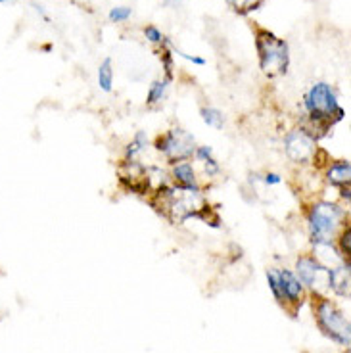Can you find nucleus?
<instances>
[{
    "instance_id": "nucleus-14",
    "label": "nucleus",
    "mask_w": 351,
    "mask_h": 353,
    "mask_svg": "<svg viewBox=\"0 0 351 353\" xmlns=\"http://www.w3.org/2000/svg\"><path fill=\"white\" fill-rule=\"evenodd\" d=\"M146 144H148V137H146V132L144 131L137 132V134H134V139L129 142L127 150H125V158H127V161H137L139 154L146 148Z\"/></svg>"
},
{
    "instance_id": "nucleus-25",
    "label": "nucleus",
    "mask_w": 351,
    "mask_h": 353,
    "mask_svg": "<svg viewBox=\"0 0 351 353\" xmlns=\"http://www.w3.org/2000/svg\"><path fill=\"white\" fill-rule=\"evenodd\" d=\"M340 192H342V198L345 200V203H350L351 196H350V185L340 186Z\"/></svg>"
},
{
    "instance_id": "nucleus-26",
    "label": "nucleus",
    "mask_w": 351,
    "mask_h": 353,
    "mask_svg": "<svg viewBox=\"0 0 351 353\" xmlns=\"http://www.w3.org/2000/svg\"><path fill=\"white\" fill-rule=\"evenodd\" d=\"M0 2H6V0H0Z\"/></svg>"
},
{
    "instance_id": "nucleus-11",
    "label": "nucleus",
    "mask_w": 351,
    "mask_h": 353,
    "mask_svg": "<svg viewBox=\"0 0 351 353\" xmlns=\"http://www.w3.org/2000/svg\"><path fill=\"white\" fill-rule=\"evenodd\" d=\"M171 176L177 183V186H196V171H194L192 163L190 161H179L171 169Z\"/></svg>"
},
{
    "instance_id": "nucleus-16",
    "label": "nucleus",
    "mask_w": 351,
    "mask_h": 353,
    "mask_svg": "<svg viewBox=\"0 0 351 353\" xmlns=\"http://www.w3.org/2000/svg\"><path fill=\"white\" fill-rule=\"evenodd\" d=\"M263 2L265 0H227L228 6L234 10L237 14H242V16H246L250 12L259 10V6H261Z\"/></svg>"
},
{
    "instance_id": "nucleus-10",
    "label": "nucleus",
    "mask_w": 351,
    "mask_h": 353,
    "mask_svg": "<svg viewBox=\"0 0 351 353\" xmlns=\"http://www.w3.org/2000/svg\"><path fill=\"white\" fill-rule=\"evenodd\" d=\"M326 181L332 186H343L351 183V163L348 159H340L326 169Z\"/></svg>"
},
{
    "instance_id": "nucleus-8",
    "label": "nucleus",
    "mask_w": 351,
    "mask_h": 353,
    "mask_svg": "<svg viewBox=\"0 0 351 353\" xmlns=\"http://www.w3.org/2000/svg\"><path fill=\"white\" fill-rule=\"evenodd\" d=\"M281 288L284 296V307L286 305H301L303 301V284L299 283L296 273H292L290 269H281Z\"/></svg>"
},
{
    "instance_id": "nucleus-3",
    "label": "nucleus",
    "mask_w": 351,
    "mask_h": 353,
    "mask_svg": "<svg viewBox=\"0 0 351 353\" xmlns=\"http://www.w3.org/2000/svg\"><path fill=\"white\" fill-rule=\"evenodd\" d=\"M255 48L259 58V68L269 77H279L288 71L290 65V48L286 41L267 31L257 29L255 33Z\"/></svg>"
},
{
    "instance_id": "nucleus-18",
    "label": "nucleus",
    "mask_w": 351,
    "mask_h": 353,
    "mask_svg": "<svg viewBox=\"0 0 351 353\" xmlns=\"http://www.w3.org/2000/svg\"><path fill=\"white\" fill-rule=\"evenodd\" d=\"M338 246H340V254H342L345 259H350L351 254V227L350 225H343L342 232L338 236Z\"/></svg>"
},
{
    "instance_id": "nucleus-23",
    "label": "nucleus",
    "mask_w": 351,
    "mask_h": 353,
    "mask_svg": "<svg viewBox=\"0 0 351 353\" xmlns=\"http://www.w3.org/2000/svg\"><path fill=\"white\" fill-rule=\"evenodd\" d=\"M203 165H205V171H208V175H217V173L221 171L219 163H217V159H215V158L208 159V161H205Z\"/></svg>"
},
{
    "instance_id": "nucleus-9",
    "label": "nucleus",
    "mask_w": 351,
    "mask_h": 353,
    "mask_svg": "<svg viewBox=\"0 0 351 353\" xmlns=\"http://www.w3.org/2000/svg\"><path fill=\"white\" fill-rule=\"evenodd\" d=\"M350 261L336 265L332 269H326V284L332 288L338 296L350 298Z\"/></svg>"
},
{
    "instance_id": "nucleus-27",
    "label": "nucleus",
    "mask_w": 351,
    "mask_h": 353,
    "mask_svg": "<svg viewBox=\"0 0 351 353\" xmlns=\"http://www.w3.org/2000/svg\"><path fill=\"white\" fill-rule=\"evenodd\" d=\"M345 353H350V352H345Z\"/></svg>"
},
{
    "instance_id": "nucleus-22",
    "label": "nucleus",
    "mask_w": 351,
    "mask_h": 353,
    "mask_svg": "<svg viewBox=\"0 0 351 353\" xmlns=\"http://www.w3.org/2000/svg\"><path fill=\"white\" fill-rule=\"evenodd\" d=\"M171 50L177 54V56H181V58H185V60H188V62L196 63V65H205V60L203 58H200V56H190V54H185L183 50H179V48H175V46H171Z\"/></svg>"
},
{
    "instance_id": "nucleus-1",
    "label": "nucleus",
    "mask_w": 351,
    "mask_h": 353,
    "mask_svg": "<svg viewBox=\"0 0 351 353\" xmlns=\"http://www.w3.org/2000/svg\"><path fill=\"white\" fill-rule=\"evenodd\" d=\"M303 108L308 114V127H303L313 139H323L330 127L345 117V110L338 102V94L328 83H313L303 94Z\"/></svg>"
},
{
    "instance_id": "nucleus-6",
    "label": "nucleus",
    "mask_w": 351,
    "mask_h": 353,
    "mask_svg": "<svg viewBox=\"0 0 351 353\" xmlns=\"http://www.w3.org/2000/svg\"><path fill=\"white\" fill-rule=\"evenodd\" d=\"M317 141L303 127L290 131L284 137V150L294 163H309L317 154Z\"/></svg>"
},
{
    "instance_id": "nucleus-5",
    "label": "nucleus",
    "mask_w": 351,
    "mask_h": 353,
    "mask_svg": "<svg viewBox=\"0 0 351 353\" xmlns=\"http://www.w3.org/2000/svg\"><path fill=\"white\" fill-rule=\"evenodd\" d=\"M154 146L173 165L179 163V161H188V159L192 158L194 150H196L194 137L190 132H186L185 129H181V127L171 129L166 134H159Z\"/></svg>"
},
{
    "instance_id": "nucleus-4",
    "label": "nucleus",
    "mask_w": 351,
    "mask_h": 353,
    "mask_svg": "<svg viewBox=\"0 0 351 353\" xmlns=\"http://www.w3.org/2000/svg\"><path fill=\"white\" fill-rule=\"evenodd\" d=\"M317 325L323 330V334L328 336L330 340L342 345H350L351 342V327L348 317L343 315L340 309L334 305L332 301L325 298H317L315 307Z\"/></svg>"
},
{
    "instance_id": "nucleus-19",
    "label": "nucleus",
    "mask_w": 351,
    "mask_h": 353,
    "mask_svg": "<svg viewBox=\"0 0 351 353\" xmlns=\"http://www.w3.org/2000/svg\"><path fill=\"white\" fill-rule=\"evenodd\" d=\"M132 16V10L129 6H115V8L110 10L108 18L112 23H125L127 19Z\"/></svg>"
},
{
    "instance_id": "nucleus-17",
    "label": "nucleus",
    "mask_w": 351,
    "mask_h": 353,
    "mask_svg": "<svg viewBox=\"0 0 351 353\" xmlns=\"http://www.w3.org/2000/svg\"><path fill=\"white\" fill-rule=\"evenodd\" d=\"M267 281H269V288H271L272 296L277 298V301H279L281 305H284V296H282L279 269H269V271H267Z\"/></svg>"
},
{
    "instance_id": "nucleus-21",
    "label": "nucleus",
    "mask_w": 351,
    "mask_h": 353,
    "mask_svg": "<svg viewBox=\"0 0 351 353\" xmlns=\"http://www.w3.org/2000/svg\"><path fill=\"white\" fill-rule=\"evenodd\" d=\"M192 156L198 159V161L205 163L208 159L213 158V148H211V146H196V150H194Z\"/></svg>"
},
{
    "instance_id": "nucleus-12",
    "label": "nucleus",
    "mask_w": 351,
    "mask_h": 353,
    "mask_svg": "<svg viewBox=\"0 0 351 353\" xmlns=\"http://www.w3.org/2000/svg\"><path fill=\"white\" fill-rule=\"evenodd\" d=\"M169 83L171 81L163 77V79H156L152 81V85L148 88V94H146V104L150 108H156L159 106L161 102H163V98L167 94V87H169Z\"/></svg>"
},
{
    "instance_id": "nucleus-20",
    "label": "nucleus",
    "mask_w": 351,
    "mask_h": 353,
    "mask_svg": "<svg viewBox=\"0 0 351 353\" xmlns=\"http://www.w3.org/2000/svg\"><path fill=\"white\" fill-rule=\"evenodd\" d=\"M144 37H146V41H148V43L158 44V46H161V44L167 41V37L163 35V33H161V31H159L156 26L144 27Z\"/></svg>"
},
{
    "instance_id": "nucleus-15",
    "label": "nucleus",
    "mask_w": 351,
    "mask_h": 353,
    "mask_svg": "<svg viewBox=\"0 0 351 353\" xmlns=\"http://www.w3.org/2000/svg\"><path fill=\"white\" fill-rule=\"evenodd\" d=\"M200 115H202L203 123L210 125L213 129H221L223 125H225V117H223V112L217 110V108L213 106H203L200 110Z\"/></svg>"
},
{
    "instance_id": "nucleus-7",
    "label": "nucleus",
    "mask_w": 351,
    "mask_h": 353,
    "mask_svg": "<svg viewBox=\"0 0 351 353\" xmlns=\"http://www.w3.org/2000/svg\"><path fill=\"white\" fill-rule=\"evenodd\" d=\"M326 274V267L319 263L315 256H301L296 263V276L299 279V283L309 288H317L319 284V276Z\"/></svg>"
},
{
    "instance_id": "nucleus-2",
    "label": "nucleus",
    "mask_w": 351,
    "mask_h": 353,
    "mask_svg": "<svg viewBox=\"0 0 351 353\" xmlns=\"http://www.w3.org/2000/svg\"><path fill=\"white\" fill-rule=\"evenodd\" d=\"M345 223V212L340 205L330 202H319L311 205L308 212V229L311 242L319 244H332L338 230Z\"/></svg>"
},
{
    "instance_id": "nucleus-24",
    "label": "nucleus",
    "mask_w": 351,
    "mask_h": 353,
    "mask_svg": "<svg viewBox=\"0 0 351 353\" xmlns=\"http://www.w3.org/2000/svg\"><path fill=\"white\" fill-rule=\"evenodd\" d=\"M263 181H265V185L277 186V185H281V183H282V176L279 175V173H267Z\"/></svg>"
},
{
    "instance_id": "nucleus-13",
    "label": "nucleus",
    "mask_w": 351,
    "mask_h": 353,
    "mask_svg": "<svg viewBox=\"0 0 351 353\" xmlns=\"http://www.w3.org/2000/svg\"><path fill=\"white\" fill-rule=\"evenodd\" d=\"M98 85L104 92L114 90V63H112V58H106L104 62L98 65Z\"/></svg>"
}]
</instances>
